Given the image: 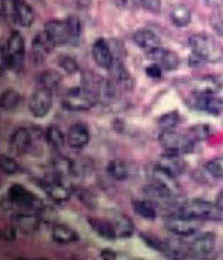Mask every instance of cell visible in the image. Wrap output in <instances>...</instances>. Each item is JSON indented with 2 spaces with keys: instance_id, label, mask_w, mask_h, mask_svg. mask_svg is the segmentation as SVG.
<instances>
[{
  "instance_id": "cell-1",
  "label": "cell",
  "mask_w": 223,
  "mask_h": 260,
  "mask_svg": "<svg viewBox=\"0 0 223 260\" xmlns=\"http://www.w3.org/2000/svg\"><path fill=\"white\" fill-rule=\"evenodd\" d=\"M178 213L201 222H220L223 219V211L216 203L200 198L185 200L180 205Z\"/></svg>"
},
{
  "instance_id": "cell-2",
  "label": "cell",
  "mask_w": 223,
  "mask_h": 260,
  "mask_svg": "<svg viewBox=\"0 0 223 260\" xmlns=\"http://www.w3.org/2000/svg\"><path fill=\"white\" fill-rule=\"evenodd\" d=\"M192 53L205 63L216 64L223 61V47L216 39L207 34H194L188 39Z\"/></svg>"
},
{
  "instance_id": "cell-3",
  "label": "cell",
  "mask_w": 223,
  "mask_h": 260,
  "mask_svg": "<svg viewBox=\"0 0 223 260\" xmlns=\"http://www.w3.org/2000/svg\"><path fill=\"white\" fill-rule=\"evenodd\" d=\"M7 203L9 208L25 211H33L38 213L43 207L42 200L29 189L21 185L15 183L9 186L7 193Z\"/></svg>"
},
{
  "instance_id": "cell-4",
  "label": "cell",
  "mask_w": 223,
  "mask_h": 260,
  "mask_svg": "<svg viewBox=\"0 0 223 260\" xmlns=\"http://www.w3.org/2000/svg\"><path fill=\"white\" fill-rule=\"evenodd\" d=\"M158 139L164 151L173 152L180 155L193 153L197 146V144L193 142L186 134L177 133L174 130L163 131Z\"/></svg>"
},
{
  "instance_id": "cell-5",
  "label": "cell",
  "mask_w": 223,
  "mask_h": 260,
  "mask_svg": "<svg viewBox=\"0 0 223 260\" xmlns=\"http://www.w3.org/2000/svg\"><path fill=\"white\" fill-rule=\"evenodd\" d=\"M201 223L202 222L184 217L178 212L167 215L163 218V224L166 230L172 234L182 237L196 234L201 228Z\"/></svg>"
},
{
  "instance_id": "cell-6",
  "label": "cell",
  "mask_w": 223,
  "mask_h": 260,
  "mask_svg": "<svg viewBox=\"0 0 223 260\" xmlns=\"http://www.w3.org/2000/svg\"><path fill=\"white\" fill-rule=\"evenodd\" d=\"M5 46L9 55V70L20 71L24 65L26 53L25 40L21 33L17 30L11 32Z\"/></svg>"
},
{
  "instance_id": "cell-7",
  "label": "cell",
  "mask_w": 223,
  "mask_h": 260,
  "mask_svg": "<svg viewBox=\"0 0 223 260\" xmlns=\"http://www.w3.org/2000/svg\"><path fill=\"white\" fill-rule=\"evenodd\" d=\"M95 96L85 87H73L69 89L63 106L73 111H85L93 108L95 104Z\"/></svg>"
},
{
  "instance_id": "cell-8",
  "label": "cell",
  "mask_w": 223,
  "mask_h": 260,
  "mask_svg": "<svg viewBox=\"0 0 223 260\" xmlns=\"http://www.w3.org/2000/svg\"><path fill=\"white\" fill-rule=\"evenodd\" d=\"M188 105L192 109L210 114L215 117L223 114V99L216 95L191 94Z\"/></svg>"
},
{
  "instance_id": "cell-9",
  "label": "cell",
  "mask_w": 223,
  "mask_h": 260,
  "mask_svg": "<svg viewBox=\"0 0 223 260\" xmlns=\"http://www.w3.org/2000/svg\"><path fill=\"white\" fill-rule=\"evenodd\" d=\"M216 235L211 231L198 235L189 243L190 256L195 258H205L210 256L216 247Z\"/></svg>"
},
{
  "instance_id": "cell-10",
  "label": "cell",
  "mask_w": 223,
  "mask_h": 260,
  "mask_svg": "<svg viewBox=\"0 0 223 260\" xmlns=\"http://www.w3.org/2000/svg\"><path fill=\"white\" fill-rule=\"evenodd\" d=\"M53 106L52 91L39 87L31 95L28 109L34 117L42 118L50 112Z\"/></svg>"
},
{
  "instance_id": "cell-11",
  "label": "cell",
  "mask_w": 223,
  "mask_h": 260,
  "mask_svg": "<svg viewBox=\"0 0 223 260\" xmlns=\"http://www.w3.org/2000/svg\"><path fill=\"white\" fill-rule=\"evenodd\" d=\"M44 32L54 47H61L72 40L66 20H50L45 24Z\"/></svg>"
},
{
  "instance_id": "cell-12",
  "label": "cell",
  "mask_w": 223,
  "mask_h": 260,
  "mask_svg": "<svg viewBox=\"0 0 223 260\" xmlns=\"http://www.w3.org/2000/svg\"><path fill=\"white\" fill-rule=\"evenodd\" d=\"M191 94L198 95H216L223 87L221 78L216 76H205L201 78H193L189 81Z\"/></svg>"
},
{
  "instance_id": "cell-13",
  "label": "cell",
  "mask_w": 223,
  "mask_h": 260,
  "mask_svg": "<svg viewBox=\"0 0 223 260\" xmlns=\"http://www.w3.org/2000/svg\"><path fill=\"white\" fill-rule=\"evenodd\" d=\"M147 56L149 59L154 61L156 64L161 66L162 69L168 71L176 70L180 66V58L175 52L161 47L147 52Z\"/></svg>"
},
{
  "instance_id": "cell-14",
  "label": "cell",
  "mask_w": 223,
  "mask_h": 260,
  "mask_svg": "<svg viewBox=\"0 0 223 260\" xmlns=\"http://www.w3.org/2000/svg\"><path fill=\"white\" fill-rule=\"evenodd\" d=\"M33 135L30 130L26 127H20L14 131L10 137L9 144L12 151L17 155H24L33 149Z\"/></svg>"
},
{
  "instance_id": "cell-15",
  "label": "cell",
  "mask_w": 223,
  "mask_h": 260,
  "mask_svg": "<svg viewBox=\"0 0 223 260\" xmlns=\"http://www.w3.org/2000/svg\"><path fill=\"white\" fill-rule=\"evenodd\" d=\"M92 56L95 63L105 70H110L114 65L115 58L111 48L104 39H98L92 46Z\"/></svg>"
},
{
  "instance_id": "cell-16",
  "label": "cell",
  "mask_w": 223,
  "mask_h": 260,
  "mask_svg": "<svg viewBox=\"0 0 223 260\" xmlns=\"http://www.w3.org/2000/svg\"><path fill=\"white\" fill-rule=\"evenodd\" d=\"M54 45L50 42L45 32L34 37L31 46V58L35 65H41L50 54Z\"/></svg>"
},
{
  "instance_id": "cell-17",
  "label": "cell",
  "mask_w": 223,
  "mask_h": 260,
  "mask_svg": "<svg viewBox=\"0 0 223 260\" xmlns=\"http://www.w3.org/2000/svg\"><path fill=\"white\" fill-rule=\"evenodd\" d=\"M157 164L175 178L184 173L187 169L186 161L181 157V155L173 152H163L161 161Z\"/></svg>"
},
{
  "instance_id": "cell-18",
  "label": "cell",
  "mask_w": 223,
  "mask_h": 260,
  "mask_svg": "<svg viewBox=\"0 0 223 260\" xmlns=\"http://www.w3.org/2000/svg\"><path fill=\"white\" fill-rule=\"evenodd\" d=\"M13 225L22 234L26 236L34 235L39 229L40 218L35 214L26 212L15 213L11 217Z\"/></svg>"
},
{
  "instance_id": "cell-19",
  "label": "cell",
  "mask_w": 223,
  "mask_h": 260,
  "mask_svg": "<svg viewBox=\"0 0 223 260\" xmlns=\"http://www.w3.org/2000/svg\"><path fill=\"white\" fill-rule=\"evenodd\" d=\"M143 193L154 204L167 203L176 195L169 186L155 180L143 187Z\"/></svg>"
},
{
  "instance_id": "cell-20",
  "label": "cell",
  "mask_w": 223,
  "mask_h": 260,
  "mask_svg": "<svg viewBox=\"0 0 223 260\" xmlns=\"http://www.w3.org/2000/svg\"><path fill=\"white\" fill-rule=\"evenodd\" d=\"M40 187L43 189L46 195L55 202H65L71 197L70 189L57 178L40 183Z\"/></svg>"
},
{
  "instance_id": "cell-21",
  "label": "cell",
  "mask_w": 223,
  "mask_h": 260,
  "mask_svg": "<svg viewBox=\"0 0 223 260\" xmlns=\"http://www.w3.org/2000/svg\"><path fill=\"white\" fill-rule=\"evenodd\" d=\"M69 146L73 149L85 148L90 140V132L83 123H76L69 128L67 134Z\"/></svg>"
},
{
  "instance_id": "cell-22",
  "label": "cell",
  "mask_w": 223,
  "mask_h": 260,
  "mask_svg": "<svg viewBox=\"0 0 223 260\" xmlns=\"http://www.w3.org/2000/svg\"><path fill=\"white\" fill-rule=\"evenodd\" d=\"M12 19L19 26L30 27L34 22V9L25 0H16Z\"/></svg>"
},
{
  "instance_id": "cell-23",
  "label": "cell",
  "mask_w": 223,
  "mask_h": 260,
  "mask_svg": "<svg viewBox=\"0 0 223 260\" xmlns=\"http://www.w3.org/2000/svg\"><path fill=\"white\" fill-rule=\"evenodd\" d=\"M87 223L91 230L102 239L113 241L117 238L116 226L112 222L95 217H88Z\"/></svg>"
},
{
  "instance_id": "cell-24",
  "label": "cell",
  "mask_w": 223,
  "mask_h": 260,
  "mask_svg": "<svg viewBox=\"0 0 223 260\" xmlns=\"http://www.w3.org/2000/svg\"><path fill=\"white\" fill-rule=\"evenodd\" d=\"M133 41L138 47L147 52L160 47V39L154 31L142 28L136 31L133 35Z\"/></svg>"
},
{
  "instance_id": "cell-25",
  "label": "cell",
  "mask_w": 223,
  "mask_h": 260,
  "mask_svg": "<svg viewBox=\"0 0 223 260\" xmlns=\"http://www.w3.org/2000/svg\"><path fill=\"white\" fill-rule=\"evenodd\" d=\"M52 239L61 245H67L79 241V234L77 230L68 225H56L52 230Z\"/></svg>"
},
{
  "instance_id": "cell-26",
  "label": "cell",
  "mask_w": 223,
  "mask_h": 260,
  "mask_svg": "<svg viewBox=\"0 0 223 260\" xmlns=\"http://www.w3.org/2000/svg\"><path fill=\"white\" fill-rule=\"evenodd\" d=\"M35 81L39 87L52 91L60 86L62 82V76L56 70H44L43 72L38 75Z\"/></svg>"
},
{
  "instance_id": "cell-27",
  "label": "cell",
  "mask_w": 223,
  "mask_h": 260,
  "mask_svg": "<svg viewBox=\"0 0 223 260\" xmlns=\"http://www.w3.org/2000/svg\"><path fill=\"white\" fill-rule=\"evenodd\" d=\"M133 211L137 214L138 216L146 219L148 221H154L156 218V209L155 204L151 202L150 200H133L132 201Z\"/></svg>"
},
{
  "instance_id": "cell-28",
  "label": "cell",
  "mask_w": 223,
  "mask_h": 260,
  "mask_svg": "<svg viewBox=\"0 0 223 260\" xmlns=\"http://www.w3.org/2000/svg\"><path fill=\"white\" fill-rule=\"evenodd\" d=\"M213 133L212 127L208 124H196L187 130L186 136L195 144L206 141Z\"/></svg>"
},
{
  "instance_id": "cell-29",
  "label": "cell",
  "mask_w": 223,
  "mask_h": 260,
  "mask_svg": "<svg viewBox=\"0 0 223 260\" xmlns=\"http://www.w3.org/2000/svg\"><path fill=\"white\" fill-rule=\"evenodd\" d=\"M171 20L177 27H185L192 20V13L188 7L185 5H178L172 9L171 12Z\"/></svg>"
},
{
  "instance_id": "cell-30",
  "label": "cell",
  "mask_w": 223,
  "mask_h": 260,
  "mask_svg": "<svg viewBox=\"0 0 223 260\" xmlns=\"http://www.w3.org/2000/svg\"><path fill=\"white\" fill-rule=\"evenodd\" d=\"M114 225L116 226L117 237L127 239L133 236L134 232V224L127 216H125L124 214H119L115 218Z\"/></svg>"
},
{
  "instance_id": "cell-31",
  "label": "cell",
  "mask_w": 223,
  "mask_h": 260,
  "mask_svg": "<svg viewBox=\"0 0 223 260\" xmlns=\"http://www.w3.org/2000/svg\"><path fill=\"white\" fill-rule=\"evenodd\" d=\"M46 139L48 145L56 151L61 150L64 147V133L62 132L60 127L56 125L48 126L46 131Z\"/></svg>"
},
{
  "instance_id": "cell-32",
  "label": "cell",
  "mask_w": 223,
  "mask_h": 260,
  "mask_svg": "<svg viewBox=\"0 0 223 260\" xmlns=\"http://www.w3.org/2000/svg\"><path fill=\"white\" fill-rule=\"evenodd\" d=\"M107 172L117 181H125L129 178L128 167L120 159L110 161L107 165Z\"/></svg>"
},
{
  "instance_id": "cell-33",
  "label": "cell",
  "mask_w": 223,
  "mask_h": 260,
  "mask_svg": "<svg viewBox=\"0 0 223 260\" xmlns=\"http://www.w3.org/2000/svg\"><path fill=\"white\" fill-rule=\"evenodd\" d=\"M21 102V95L14 89H8L2 93L0 99V107L5 111H11L17 109Z\"/></svg>"
},
{
  "instance_id": "cell-34",
  "label": "cell",
  "mask_w": 223,
  "mask_h": 260,
  "mask_svg": "<svg viewBox=\"0 0 223 260\" xmlns=\"http://www.w3.org/2000/svg\"><path fill=\"white\" fill-rule=\"evenodd\" d=\"M180 115L179 111L172 110L170 112L165 113L158 120V125L163 131L174 130L180 124Z\"/></svg>"
},
{
  "instance_id": "cell-35",
  "label": "cell",
  "mask_w": 223,
  "mask_h": 260,
  "mask_svg": "<svg viewBox=\"0 0 223 260\" xmlns=\"http://www.w3.org/2000/svg\"><path fill=\"white\" fill-rule=\"evenodd\" d=\"M75 191L77 193L78 200H80L82 204L84 205V207L94 210L97 207V200L95 194L92 191L84 188V187H77L75 188Z\"/></svg>"
},
{
  "instance_id": "cell-36",
  "label": "cell",
  "mask_w": 223,
  "mask_h": 260,
  "mask_svg": "<svg viewBox=\"0 0 223 260\" xmlns=\"http://www.w3.org/2000/svg\"><path fill=\"white\" fill-rule=\"evenodd\" d=\"M205 170L210 177L223 181V156H218L208 161Z\"/></svg>"
},
{
  "instance_id": "cell-37",
  "label": "cell",
  "mask_w": 223,
  "mask_h": 260,
  "mask_svg": "<svg viewBox=\"0 0 223 260\" xmlns=\"http://www.w3.org/2000/svg\"><path fill=\"white\" fill-rule=\"evenodd\" d=\"M0 168L3 173L9 176L16 175L21 172L22 170L21 166L13 157H10L7 155H1L0 156Z\"/></svg>"
},
{
  "instance_id": "cell-38",
  "label": "cell",
  "mask_w": 223,
  "mask_h": 260,
  "mask_svg": "<svg viewBox=\"0 0 223 260\" xmlns=\"http://www.w3.org/2000/svg\"><path fill=\"white\" fill-rule=\"evenodd\" d=\"M110 70H112L113 74L118 82L123 85H128L131 80V77L129 74L128 70L120 60H117V59L115 60L114 65Z\"/></svg>"
},
{
  "instance_id": "cell-39",
  "label": "cell",
  "mask_w": 223,
  "mask_h": 260,
  "mask_svg": "<svg viewBox=\"0 0 223 260\" xmlns=\"http://www.w3.org/2000/svg\"><path fill=\"white\" fill-rule=\"evenodd\" d=\"M140 237L142 238L146 245L151 247L152 249H154L155 251L160 252V253H163V255L165 254L166 241H163V240H161L156 237H154V236L150 234H145V233H141Z\"/></svg>"
},
{
  "instance_id": "cell-40",
  "label": "cell",
  "mask_w": 223,
  "mask_h": 260,
  "mask_svg": "<svg viewBox=\"0 0 223 260\" xmlns=\"http://www.w3.org/2000/svg\"><path fill=\"white\" fill-rule=\"evenodd\" d=\"M59 66L67 74H73L78 70V62L72 56H63L59 59Z\"/></svg>"
},
{
  "instance_id": "cell-41",
  "label": "cell",
  "mask_w": 223,
  "mask_h": 260,
  "mask_svg": "<svg viewBox=\"0 0 223 260\" xmlns=\"http://www.w3.org/2000/svg\"><path fill=\"white\" fill-rule=\"evenodd\" d=\"M41 221L46 222V223H53L56 220V211H55L53 208L44 205L42 208H40L39 212L36 213Z\"/></svg>"
},
{
  "instance_id": "cell-42",
  "label": "cell",
  "mask_w": 223,
  "mask_h": 260,
  "mask_svg": "<svg viewBox=\"0 0 223 260\" xmlns=\"http://www.w3.org/2000/svg\"><path fill=\"white\" fill-rule=\"evenodd\" d=\"M210 24L212 29L223 37V12H216L212 14L210 18Z\"/></svg>"
},
{
  "instance_id": "cell-43",
  "label": "cell",
  "mask_w": 223,
  "mask_h": 260,
  "mask_svg": "<svg viewBox=\"0 0 223 260\" xmlns=\"http://www.w3.org/2000/svg\"><path fill=\"white\" fill-rule=\"evenodd\" d=\"M66 23L68 25L69 31L72 36V39H78L81 34V22L77 17L71 16L66 19Z\"/></svg>"
},
{
  "instance_id": "cell-44",
  "label": "cell",
  "mask_w": 223,
  "mask_h": 260,
  "mask_svg": "<svg viewBox=\"0 0 223 260\" xmlns=\"http://www.w3.org/2000/svg\"><path fill=\"white\" fill-rule=\"evenodd\" d=\"M17 228L15 225H8L1 230V239L6 242H13L17 238Z\"/></svg>"
},
{
  "instance_id": "cell-45",
  "label": "cell",
  "mask_w": 223,
  "mask_h": 260,
  "mask_svg": "<svg viewBox=\"0 0 223 260\" xmlns=\"http://www.w3.org/2000/svg\"><path fill=\"white\" fill-rule=\"evenodd\" d=\"M16 0H1V13L6 18H13Z\"/></svg>"
},
{
  "instance_id": "cell-46",
  "label": "cell",
  "mask_w": 223,
  "mask_h": 260,
  "mask_svg": "<svg viewBox=\"0 0 223 260\" xmlns=\"http://www.w3.org/2000/svg\"><path fill=\"white\" fill-rule=\"evenodd\" d=\"M145 72L146 75H147L149 78L156 79V78H160L162 77L163 69H162L161 66L156 64V63H154V64L148 66V67L146 68Z\"/></svg>"
},
{
  "instance_id": "cell-47",
  "label": "cell",
  "mask_w": 223,
  "mask_h": 260,
  "mask_svg": "<svg viewBox=\"0 0 223 260\" xmlns=\"http://www.w3.org/2000/svg\"><path fill=\"white\" fill-rule=\"evenodd\" d=\"M142 7L149 11L157 13L161 10V0H145Z\"/></svg>"
},
{
  "instance_id": "cell-48",
  "label": "cell",
  "mask_w": 223,
  "mask_h": 260,
  "mask_svg": "<svg viewBox=\"0 0 223 260\" xmlns=\"http://www.w3.org/2000/svg\"><path fill=\"white\" fill-rule=\"evenodd\" d=\"M9 70V58L6 46L2 45L1 46V71L2 73L5 70Z\"/></svg>"
},
{
  "instance_id": "cell-49",
  "label": "cell",
  "mask_w": 223,
  "mask_h": 260,
  "mask_svg": "<svg viewBox=\"0 0 223 260\" xmlns=\"http://www.w3.org/2000/svg\"><path fill=\"white\" fill-rule=\"evenodd\" d=\"M100 256H101L102 259L104 260L116 259V253L114 250L110 249V248H104L100 253Z\"/></svg>"
},
{
  "instance_id": "cell-50",
  "label": "cell",
  "mask_w": 223,
  "mask_h": 260,
  "mask_svg": "<svg viewBox=\"0 0 223 260\" xmlns=\"http://www.w3.org/2000/svg\"><path fill=\"white\" fill-rule=\"evenodd\" d=\"M188 63H189V66H191V67L195 68V67H200V66L203 65L205 62L202 60V59H201L199 56H196L195 54L192 53V54L190 55Z\"/></svg>"
},
{
  "instance_id": "cell-51",
  "label": "cell",
  "mask_w": 223,
  "mask_h": 260,
  "mask_svg": "<svg viewBox=\"0 0 223 260\" xmlns=\"http://www.w3.org/2000/svg\"><path fill=\"white\" fill-rule=\"evenodd\" d=\"M125 6L127 7H135V6H142L145 0H122Z\"/></svg>"
},
{
  "instance_id": "cell-52",
  "label": "cell",
  "mask_w": 223,
  "mask_h": 260,
  "mask_svg": "<svg viewBox=\"0 0 223 260\" xmlns=\"http://www.w3.org/2000/svg\"><path fill=\"white\" fill-rule=\"evenodd\" d=\"M209 7L211 8H221L223 7V0H204Z\"/></svg>"
},
{
  "instance_id": "cell-53",
  "label": "cell",
  "mask_w": 223,
  "mask_h": 260,
  "mask_svg": "<svg viewBox=\"0 0 223 260\" xmlns=\"http://www.w3.org/2000/svg\"><path fill=\"white\" fill-rule=\"evenodd\" d=\"M215 203L223 211V189L219 191L218 195L216 196V200Z\"/></svg>"
}]
</instances>
